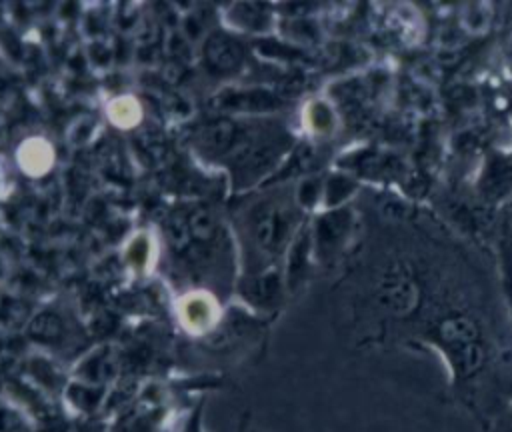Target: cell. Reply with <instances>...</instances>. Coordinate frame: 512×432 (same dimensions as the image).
Here are the masks:
<instances>
[{
  "label": "cell",
  "mask_w": 512,
  "mask_h": 432,
  "mask_svg": "<svg viewBox=\"0 0 512 432\" xmlns=\"http://www.w3.org/2000/svg\"><path fill=\"white\" fill-rule=\"evenodd\" d=\"M168 238H170V244L176 252H184L188 246H190V230H188V222L186 218H178L174 216L168 224Z\"/></svg>",
  "instance_id": "30bf717a"
},
{
  "label": "cell",
  "mask_w": 512,
  "mask_h": 432,
  "mask_svg": "<svg viewBox=\"0 0 512 432\" xmlns=\"http://www.w3.org/2000/svg\"><path fill=\"white\" fill-rule=\"evenodd\" d=\"M312 124H314V128H318L322 132L332 128V112L326 104L318 102L312 106Z\"/></svg>",
  "instance_id": "8fae6325"
},
{
  "label": "cell",
  "mask_w": 512,
  "mask_h": 432,
  "mask_svg": "<svg viewBox=\"0 0 512 432\" xmlns=\"http://www.w3.org/2000/svg\"><path fill=\"white\" fill-rule=\"evenodd\" d=\"M280 294V280L274 274L256 278L246 288V296L256 304H272Z\"/></svg>",
  "instance_id": "8992f818"
},
{
  "label": "cell",
  "mask_w": 512,
  "mask_h": 432,
  "mask_svg": "<svg viewBox=\"0 0 512 432\" xmlns=\"http://www.w3.org/2000/svg\"><path fill=\"white\" fill-rule=\"evenodd\" d=\"M188 230L194 240L208 242L216 234V218L208 208H196L188 218Z\"/></svg>",
  "instance_id": "5b68a950"
},
{
  "label": "cell",
  "mask_w": 512,
  "mask_h": 432,
  "mask_svg": "<svg viewBox=\"0 0 512 432\" xmlns=\"http://www.w3.org/2000/svg\"><path fill=\"white\" fill-rule=\"evenodd\" d=\"M352 224L354 216L348 208H336L322 218H318L316 228H314V248L320 258L334 256L348 236L352 234Z\"/></svg>",
  "instance_id": "7a4b0ae2"
},
{
  "label": "cell",
  "mask_w": 512,
  "mask_h": 432,
  "mask_svg": "<svg viewBox=\"0 0 512 432\" xmlns=\"http://www.w3.org/2000/svg\"><path fill=\"white\" fill-rule=\"evenodd\" d=\"M320 182L318 180H306L302 186H300V190H298V200L302 202V204H306V206H310V204H314L316 202V198L320 196Z\"/></svg>",
  "instance_id": "7c38bea8"
},
{
  "label": "cell",
  "mask_w": 512,
  "mask_h": 432,
  "mask_svg": "<svg viewBox=\"0 0 512 432\" xmlns=\"http://www.w3.org/2000/svg\"><path fill=\"white\" fill-rule=\"evenodd\" d=\"M356 190V182L344 174H334L326 182V204L340 206L344 204Z\"/></svg>",
  "instance_id": "52a82bcc"
},
{
  "label": "cell",
  "mask_w": 512,
  "mask_h": 432,
  "mask_svg": "<svg viewBox=\"0 0 512 432\" xmlns=\"http://www.w3.org/2000/svg\"><path fill=\"white\" fill-rule=\"evenodd\" d=\"M192 432H196V428H192Z\"/></svg>",
  "instance_id": "4fadbf2b"
},
{
  "label": "cell",
  "mask_w": 512,
  "mask_h": 432,
  "mask_svg": "<svg viewBox=\"0 0 512 432\" xmlns=\"http://www.w3.org/2000/svg\"><path fill=\"white\" fill-rule=\"evenodd\" d=\"M204 58L210 70L224 74V72L238 70L244 54H242V46L234 38H230L224 32H216L206 40Z\"/></svg>",
  "instance_id": "3957f363"
},
{
  "label": "cell",
  "mask_w": 512,
  "mask_h": 432,
  "mask_svg": "<svg viewBox=\"0 0 512 432\" xmlns=\"http://www.w3.org/2000/svg\"><path fill=\"white\" fill-rule=\"evenodd\" d=\"M184 318L188 324H192L194 328H202L210 322L212 318V308L206 300H200V298H194L186 304L184 308Z\"/></svg>",
  "instance_id": "9c48e42d"
},
{
  "label": "cell",
  "mask_w": 512,
  "mask_h": 432,
  "mask_svg": "<svg viewBox=\"0 0 512 432\" xmlns=\"http://www.w3.org/2000/svg\"><path fill=\"white\" fill-rule=\"evenodd\" d=\"M234 138H236L234 122L224 120V118L212 120V122L200 126L198 136H196L200 148H204L210 154L226 152L234 144Z\"/></svg>",
  "instance_id": "277c9868"
},
{
  "label": "cell",
  "mask_w": 512,
  "mask_h": 432,
  "mask_svg": "<svg viewBox=\"0 0 512 432\" xmlns=\"http://www.w3.org/2000/svg\"><path fill=\"white\" fill-rule=\"evenodd\" d=\"M30 334L42 342H50L56 340L62 334V322L56 314L44 312L40 316L34 318L32 326H30Z\"/></svg>",
  "instance_id": "ba28073f"
},
{
  "label": "cell",
  "mask_w": 512,
  "mask_h": 432,
  "mask_svg": "<svg viewBox=\"0 0 512 432\" xmlns=\"http://www.w3.org/2000/svg\"><path fill=\"white\" fill-rule=\"evenodd\" d=\"M254 236L266 252H278L284 248L292 220L286 206L278 202H264L254 212Z\"/></svg>",
  "instance_id": "6da1fadb"
}]
</instances>
